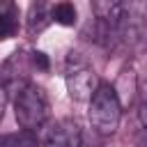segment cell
Masks as SVG:
<instances>
[{
    "label": "cell",
    "mask_w": 147,
    "mask_h": 147,
    "mask_svg": "<svg viewBox=\"0 0 147 147\" xmlns=\"http://www.w3.org/2000/svg\"><path fill=\"white\" fill-rule=\"evenodd\" d=\"M87 117H90L92 129L101 136H110L117 131L119 119H122V103H119V96L113 85H108V83L99 85V90L90 99Z\"/></svg>",
    "instance_id": "obj_1"
},
{
    "label": "cell",
    "mask_w": 147,
    "mask_h": 147,
    "mask_svg": "<svg viewBox=\"0 0 147 147\" xmlns=\"http://www.w3.org/2000/svg\"><path fill=\"white\" fill-rule=\"evenodd\" d=\"M64 80H67L69 96L74 101H90L94 96V92L99 90V85H101L96 71L92 69V64L78 51H71L67 55V62H64Z\"/></svg>",
    "instance_id": "obj_2"
},
{
    "label": "cell",
    "mask_w": 147,
    "mask_h": 147,
    "mask_svg": "<svg viewBox=\"0 0 147 147\" xmlns=\"http://www.w3.org/2000/svg\"><path fill=\"white\" fill-rule=\"evenodd\" d=\"M14 115L21 129L37 131L48 119V99L41 87L28 83L14 99Z\"/></svg>",
    "instance_id": "obj_3"
},
{
    "label": "cell",
    "mask_w": 147,
    "mask_h": 147,
    "mask_svg": "<svg viewBox=\"0 0 147 147\" xmlns=\"http://www.w3.org/2000/svg\"><path fill=\"white\" fill-rule=\"evenodd\" d=\"M83 136L74 119H60L44 133L41 147H80Z\"/></svg>",
    "instance_id": "obj_4"
},
{
    "label": "cell",
    "mask_w": 147,
    "mask_h": 147,
    "mask_svg": "<svg viewBox=\"0 0 147 147\" xmlns=\"http://www.w3.org/2000/svg\"><path fill=\"white\" fill-rule=\"evenodd\" d=\"M51 11L44 2H32L30 11H28V32L30 34H39L48 23H51Z\"/></svg>",
    "instance_id": "obj_5"
},
{
    "label": "cell",
    "mask_w": 147,
    "mask_h": 147,
    "mask_svg": "<svg viewBox=\"0 0 147 147\" xmlns=\"http://www.w3.org/2000/svg\"><path fill=\"white\" fill-rule=\"evenodd\" d=\"M0 147H39V138L37 131H14V133H5L0 138Z\"/></svg>",
    "instance_id": "obj_6"
},
{
    "label": "cell",
    "mask_w": 147,
    "mask_h": 147,
    "mask_svg": "<svg viewBox=\"0 0 147 147\" xmlns=\"http://www.w3.org/2000/svg\"><path fill=\"white\" fill-rule=\"evenodd\" d=\"M51 18L60 25H74L76 18H78V11L71 2H57L51 7Z\"/></svg>",
    "instance_id": "obj_7"
},
{
    "label": "cell",
    "mask_w": 147,
    "mask_h": 147,
    "mask_svg": "<svg viewBox=\"0 0 147 147\" xmlns=\"http://www.w3.org/2000/svg\"><path fill=\"white\" fill-rule=\"evenodd\" d=\"M16 32H18V18H16V14L11 9L0 11V41L11 39Z\"/></svg>",
    "instance_id": "obj_8"
},
{
    "label": "cell",
    "mask_w": 147,
    "mask_h": 147,
    "mask_svg": "<svg viewBox=\"0 0 147 147\" xmlns=\"http://www.w3.org/2000/svg\"><path fill=\"white\" fill-rule=\"evenodd\" d=\"M30 62H32V67H37L39 71H48V67H51V62H48V55H46V53H41V51H32V55H30Z\"/></svg>",
    "instance_id": "obj_9"
},
{
    "label": "cell",
    "mask_w": 147,
    "mask_h": 147,
    "mask_svg": "<svg viewBox=\"0 0 147 147\" xmlns=\"http://www.w3.org/2000/svg\"><path fill=\"white\" fill-rule=\"evenodd\" d=\"M138 117H140V124L147 129V85L140 94V108H138Z\"/></svg>",
    "instance_id": "obj_10"
},
{
    "label": "cell",
    "mask_w": 147,
    "mask_h": 147,
    "mask_svg": "<svg viewBox=\"0 0 147 147\" xmlns=\"http://www.w3.org/2000/svg\"><path fill=\"white\" fill-rule=\"evenodd\" d=\"M7 99H9V92L5 85H0V122L5 117V108H7Z\"/></svg>",
    "instance_id": "obj_11"
}]
</instances>
